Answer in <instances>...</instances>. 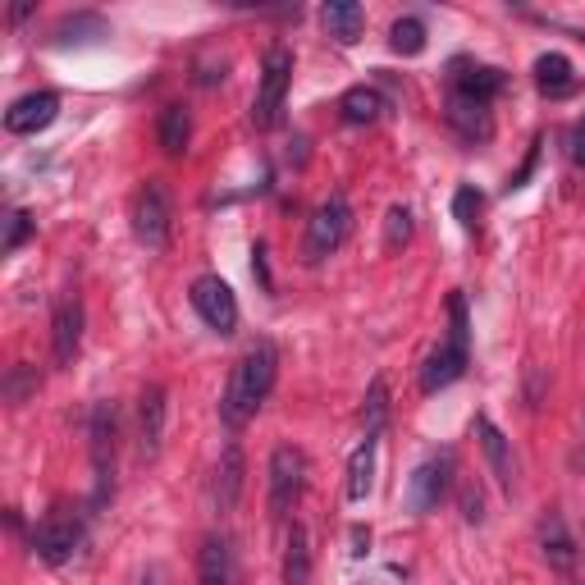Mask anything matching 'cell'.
Listing matches in <instances>:
<instances>
[{
  "label": "cell",
  "instance_id": "obj_1",
  "mask_svg": "<svg viewBox=\"0 0 585 585\" xmlns=\"http://www.w3.org/2000/svg\"><path fill=\"white\" fill-rule=\"evenodd\" d=\"M275 376H279V353H275V343H270V339H256L252 348L238 357L233 376H229V389H225V398H220V421H225L229 430H243V425L256 417V407L270 398Z\"/></svg>",
  "mask_w": 585,
  "mask_h": 585
},
{
  "label": "cell",
  "instance_id": "obj_2",
  "mask_svg": "<svg viewBox=\"0 0 585 585\" xmlns=\"http://www.w3.org/2000/svg\"><path fill=\"white\" fill-rule=\"evenodd\" d=\"M467 357H471L467 297L453 293V297H448V343H440V348L425 357V366H421V389H425V394H440V389H448L453 380H462Z\"/></svg>",
  "mask_w": 585,
  "mask_h": 585
},
{
  "label": "cell",
  "instance_id": "obj_3",
  "mask_svg": "<svg viewBox=\"0 0 585 585\" xmlns=\"http://www.w3.org/2000/svg\"><path fill=\"white\" fill-rule=\"evenodd\" d=\"M348 229H353V206H348V198H343V192H334L330 202H320V206L311 211V220H307V243H302V262L316 266V262H325V256H334V252L343 247V238H348Z\"/></svg>",
  "mask_w": 585,
  "mask_h": 585
},
{
  "label": "cell",
  "instance_id": "obj_4",
  "mask_svg": "<svg viewBox=\"0 0 585 585\" xmlns=\"http://www.w3.org/2000/svg\"><path fill=\"white\" fill-rule=\"evenodd\" d=\"M169 220H175V198H169V188L161 179H147L138 188V198H133V233H138V243L151 247V252H161L169 243Z\"/></svg>",
  "mask_w": 585,
  "mask_h": 585
},
{
  "label": "cell",
  "instance_id": "obj_5",
  "mask_svg": "<svg viewBox=\"0 0 585 585\" xmlns=\"http://www.w3.org/2000/svg\"><path fill=\"white\" fill-rule=\"evenodd\" d=\"M289 82H293V51L289 47H270L266 64H262V88H256L252 101V124L256 128H270L284 111V97H289Z\"/></svg>",
  "mask_w": 585,
  "mask_h": 585
},
{
  "label": "cell",
  "instance_id": "obj_6",
  "mask_svg": "<svg viewBox=\"0 0 585 585\" xmlns=\"http://www.w3.org/2000/svg\"><path fill=\"white\" fill-rule=\"evenodd\" d=\"M92 467H97V504L115 494V444H119V411L115 403H97L92 407Z\"/></svg>",
  "mask_w": 585,
  "mask_h": 585
},
{
  "label": "cell",
  "instance_id": "obj_7",
  "mask_svg": "<svg viewBox=\"0 0 585 585\" xmlns=\"http://www.w3.org/2000/svg\"><path fill=\"white\" fill-rule=\"evenodd\" d=\"M78 545H82V522H78L74 512H64V508L47 512V517H41V522L33 526V554H37L41 562H51V568L69 562Z\"/></svg>",
  "mask_w": 585,
  "mask_h": 585
},
{
  "label": "cell",
  "instance_id": "obj_8",
  "mask_svg": "<svg viewBox=\"0 0 585 585\" xmlns=\"http://www.w3.org/2000/svg\"><path fill=\"white\" fill-rule=\"evenodd\" d=\"M188 297H192V311L206 320V330H215V334H233L238 330V297H233V289L225 284L220 275L192 279Z\"/></svg>",
  "mask_w": 585,
  "mask_h": 585
},
{
  "label": "cell",
  "instance_id": "obj_9",
  "mask_svg": "<svg viewBox=\"0 0 585 585\" xmlns=\"http://www.w3.org/2000/svg\"><path fill=\"white\" fill-rule=\"evenodd\" d=\"M302 485H307V458H302V448L279 444L270 453V512L289 517L302 498Z\"/></svg>",
  "mask_w": 585,
  "mask_h": 585
},
{
  "label": "cell",
  "instance_id": "obj_10",
  "mask_svg": "<svg viewBox=\"0 0 585 585\" xmlns=\"http://www.w3.org/2000/svg\"><path fill=\"white\" fill-rule=\"evenodd\" d=\"M453 485V453H435V458H425L417 471H411L407 481V508L411 512H435L444 504V494Z\"/></svg>",
  "mask_w": 585,
  "mask_h": 585
},
{
  "label": "cell",
  "instance_id": "obj_11",
  "mask_svg": "<svg viewBox=\"0 0 585 585\" xmlns=\"http://www.w3.org/2000/svg\"><path fill=\"white\" fill-rule=\"evenodd\" d=\"M165 417H169L165 389L147 384L142 398H138V453H142V462L161 458V448H165Z\"/></svg>",
  "mask_w": 585,
  "mask_h": 585
},
{
  "label": "cell",
  "instance_id": "obj_12",
  "mask_svg": "<svg viewBox=\"0 0 585 585\" xmlns=\"http://www.w3.org/2000/svg\"><path fill=\"white\" fill-rule=\"evenodd\" d=\"M60 115V97L55 92H28V97H18L10 111H5V128L18 138H28V133H41V128H51Z\"/></svg>",
  "mask_w": 585,
  "mask_h": 585
},
{
  "label": "cell",
  "instance_id": "obj_13",
  "mask_svg": "<svg viewBox=\"0 0 585 585\" xmlns=\"http://www.w3.org/2000/svg\"><path fill=\"white\" fill-rule=\"evenodd\" d=\"M82 348V302L78 297H64L55 307V320H51V353H55V366H74Z\"/></svg>",
  "mask_w": 585,
  "mask_h": 585
},
{
  "label": "cell",
  "instance_id": "obj_14",
  "mask_svg": "<svg viewBox=\"0 0 585 585\" xmlns=\"http://www.w3.org/2000/svg\"><path fill=\"white\" fill-rule=\"evenodd\" d=\"M508 88V74L494 69V64H453V92H462L471 101H494Z\"/></svg>",
  "mask_w": 585,
  "mask_h": 585
},
{
  "label": "cell",
  "instance_id": "obj_15",
  "mask_svg": "<svg viewBox=\"0 0 585 585\" xmlns=\"http://www.w3.org/2000/svg\"><path fill=\"white\" fill-rule=\"evenodd\" d=\"M448 124L458 128L467 142H489L494 138V119L485 101H471L462 92H448Z\"/></svg>",
  "mask_w": 585,
  "mask_h": 585
},
{
  "label": "cell",
  "instance_id": "obj_16",
  "mask_svg": "<svg viewBox=\"0 0 585 585\" xmlns=\"http://www.w3.org/2000/svg\"><path fill=\"white\" fill-rule=\"evenodd\" d=\"M539 549H545V562L554 572L568 576L576 568V545H572V535H568V522L549 508L545 517H539Z\"/></svg>",
  "mask_w": 585,
  "mask_h": 585
},
{
  "label": "cell",
  "instance_id": "obj_17",
  "mask_svg": "<svg viewBox=\"0 0 585 585\" xmlns=\"http://www.w3.org/2000/svg\"><path fill=\"white\" fill-rule=\"evenodd\" d=\"M475 435H481V448H485V462H489V471H494V481L512 494L517 467H512V448H508V440H504V430H498L489 417H475Z\"/></svg>",
  "mask_w": 585,
  "mask_h": 585
},
{
  "label": "cell",
  "instance_id": "obj_18",
  "mask_svg": "<svg viewBox=\"0 0 585 585\" xmlns=\"http://www.w3.org/2000/svg\"><path fill=\"white\" fill-rule=\"evenodd\" d=\"M320 24H325V33L339 41V47H353V41L361 37V28H366V10L353 5V0H334V5L320 10Z\"/></svg>",
  "mask_w": 585,
  "mask_h": 585
},
{
  "label": "cell",
  "instance_id": "obj_19",
  "mask_svg": "<svg viewBox=\"0 0 585 585\" xmlns=\"http://www.w3.org/2000/svg\"><path fill=\"white\" fill-rule=\"evenodd\" d=\"M535 88L545 92V97H568V92L576 88L572 60H568V55H558V51L539 55V60H535Z\"/></svg>",
  "mask_w": 585,
  "mask_h": 585
},
{
  "label": "cell",
  "instance_id": "obj_20",
  "mask_svg": "<svg viewBox=\"0 0 585 585\" xmlns=\"http://www.w3.org/2000/svg\"><path fill=\"white\" fill-rule=\"evenodd\" d=\"M238 494H243V448L229 444L220 458V471H215V504H220V512H233Z\"/></svg>",
  "mask_w": 585,
  "mask_h": 585
},
{
  "label": "cell",
  "instance_id": "obj_21",
  "mask_svg": "<svg viewBox=\"0 0 585 585\" xmlns=\"http://www.w3.org/2000/svg\"><path fill=\"white\" fill-rule=\"evenodd\" d=\"M156 138L165 147V156H183L188 142H192V115H188V105H165L161 111V124H156Z\"/></svg>",
  "mask_w": 585,
  "mask_h": 585
},
{
  "label": "cell",
  "instance_id": "obj_22",
  "mask_svg": "<svg viewBox=\"0 0 585 585\" xmlns=\"http://www.w3.org/2000/svg\"><path fill=\"white\" fill-rule=\"evenodd\" d=\"M202 585H233V549L225 535L202 539Z\"/></svg>",
  "mask_w": 585,
  "mask_h": 585
},
{
  "label": "cell",
  "instance_id": "obj_23",
  "mask_svg": "<svg viewBox=\"0 0 585 585\" xmlns=\"http://www.w3.org/2000/svg\"><path fill=\"white\" fill-rule=\"evenodd\" d=\"M284 585H311V539L307 526H289V545H284Z\"/></svg>",
  "mask_w": 585,
  "mask_h": 585
},
{
  "label": "cell",
  "instance_id": "obj_24",
  "mask_svg": "<svg viewBox=\"0 0 585 585\" xmlns=\"http://www.w3.org/2000/svg\"><path fill=\"white\" fill-rule=\"evenodd\" d=\"M376 448H380V435H366L361 448L353 453V462H348V498L353 504H361L376 485Z\"/></svg>",
  "mask_w": 585,
  "mask_h": 585
},
{
  "label": "cell",
  "instance_id": "obj_25",
  "mask_svg": "<svg viewBox=\"0 0 585 585\" xmlns=\"http://www.w3.org/2000/svg\"><path fill=\"white\" fill-rule=\"evenodd\" d=\"M380 111H384V101H380L376 88H348V92H343V101H339V115L348 124H376Z\"/></svg>",
  "mask_w": 585,
  "mask_h": 585
},
{
  "label": "cell",
  "instance_id": "obj_26",
  "mask_svg": "<svg viewBox=\"0 0 585 585\" xmlns=\"http://www.w3.org/2000/svg\"><path fill=\"white\" fill-rule=\"evenodd\" d=\"M389 47H394L398 55H421L425 51V24L421 18H398L394 28H389Z\"/></svg>",
  "mask_w": 585,
  "mask_h": 585
},
{
  "label": "cell",
  "instance_id": "obj_27",
  "mask_svg": "<svg viewBox=\"0 0 585 585\" xmlns=\"http://www.w3.org/2000/svg\"><path fill=\"white\" fill-rule=\"evenodd\" d=\"M37 394V371L28 361H18V366H10V376H5V403H28Z\"/></svg>",
  "mask_w": 585,
  "mask_h": 585
},
{
  "label": "cell",
  "instance_id": "obj_28",
  "mask_svg": "<svg viewBox=\"0 0 585 585\" xmlns=\"http://www.w3.org/2000/svg\"><path fill=\"white\" fill-rule=\"evenodd\" d=\"M407 243H411V211L407 206H389V215H384V247L398 252Z\"/></svg>",
  "mask_w": 585,
  "mask_h": 585
},
{
  "label": "cell",
  "instance_id": "obj_29",
  "mask_svg": "<svg viewBox=\"0 0 585 585\" xmlns=\"http://www.w3.org/2000/svg\"><path fill=\"white\" fill-rule=\"evenodd\" d=\"M481 211H485V198L475 192L471 183L458 188V198H453V220H458L462 229H475V220H481Z\"/></svg>",
  "mask_w": 585,
  "mask_h": 585
},
{
  "label": "cell",
  "instance_id": "obj_30",
  "mask_svg": "<svg viewBox=\"0 0 585 585\" xmlns=\"http://www.w3.org/2000/svg\"><path fill=\"white\" fill-rule=\"evenodd\" d=\"M28 233H33V215H28V211H18V206H14V211H5V238H0V252H5V256H10V252H18V247H24V238H28Z\"/></svg>",
  "mask_w": 585,
  "mask_h": 585
},
{
  "label": "cell",
  "instance_id": "obj_31",
  "mask_svg": "<svg viewBox=\"0 0 585 585\" xmlns=\"http://www.w3.org/2000/svg\"><path fill=\"white\" fill-rule=\"evenodd\" d=\"M389 417V389L384 380H371V394H366V435H380Z\"/></svg>",
  "mask_w": 585,
  "mask_h": 585
},
{
  "label": "cell",
  "instance_id": "obj_32",
  "mask_svg": "<svg viewBox=\"0 0 585 585\" xmlns=\"http://www.w3.org/2000/svg\"><path fill=\"white\" fill-rule=\"evenodd\" d=\"M462 517L471 526L485 522V498H481V489H475V485H462Z\"/></svg>",
  "mask_w": 585,
  "mask_h": 585
},
{
  "label": "cell",
  "instance_id": "obj_33",
  "mask_svg": "<svg viewBox=\"0 0 585 585\" xmlns=\"http://www.w3.org/2000/svg\"><path fill=\"white\" fill-rule=\"evenodd\" d=\"M252 275L262 279V289H275V284H270V266H266V243L252 247Z\"/></svg>",
  "mask_w": 585,
  "mask_h": 585
},
{
  "label": "cell",
  "instance_id": "obj_34",
  "mask_svg": "<svg viewBox=\"0 0 585 585\" xmlns=\"http://www.w3.org/2000/svg\"><path fill=\"white\" fill-rule=\"evenodd\" d=\"M572 161L576 165H585V115L576 119V128H572Z\"/></svg>",
  "mask_w": 585,
  "mask_h": 585
},
{
  "label": "cell",
  "instance_id": "obj_35",
  "mask_svg": "<svg viewBox=\"0 0 585 585\" xmlns=\"http://www.w3.org/2000/svg\"><path fill=\"white\" fill-rule=\"evenodd\" d=\"M142 585H165V572H161V562H151V568L142 572Z\"/></svg>",
  "mask_w": 585,
  "mask_h": 585
},
{
  "label": "cell",
  "instance_id": "obj_36",
  "mask_svg": "<svg viewBox=\"0 0 585 585\" xmlns=\"http://www.w3.org/2000/svg\"><path fill=\"white\" fill-rule=\"evenodd\" d=\"M28 14H33V5H14V10H10V24H24Z\"/></svg>",
  "mask_w": 585,
  "mask_h": 585
},
{
  "label": "cell",
  "instance_id": "obj_37",
  "mask_svg": "<svg viewBox=\"0 0 585 585\" xmlns=\"http://www.w3.org/2000/svg\"><path fill=\"white\" fill-rule=\"evenodd\" d=\"M353 545H357L353 554H366V545H371V535H366V531H353Z\"/></svg>",
  "mask_w": 585,
  "mask_h": 585
}]
</instances>
